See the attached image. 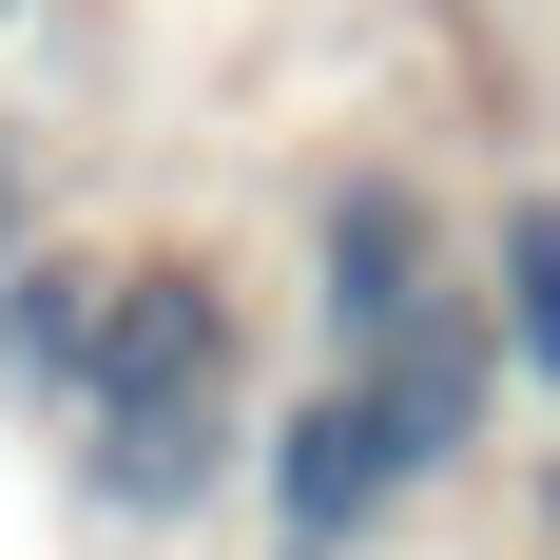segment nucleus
<instances>
[{"mask_svg":"<svg viewBox=\"0 0 560 560\" xmlns=\"http://www.w3.org/2000/svg\"><path fill=\"white\" fill-rule=\"evenodd\" d=\"M58 445H78V503L136 522V541H174L194 503L252 483V290H232V252H116Z\"/></svg>","mask_w":560,"mask_h":560,"instance_id":"nucleus-1","label":"nucleus"},{"mask_svg":"<svg viewBox=\"0 0 560 560\" xmlns=\"http://www.w3.org/2000/svg\"><path fill=\"white\" fill-rule=\"evenodd\" d=\"M290 252H310V348H387V329H425L464 290V232H445V194H425V155H329L310 174V213H290Z\"/></svg>","mask_w":560,"mask_h":560,"instance_id":"nucleus-2","label":"nucleus"},{"mask_svg":"<svg viewBox=\"0 0 560 560\" xmlns=\"http://www.w3.org/2000/svg\"><path fill=\"white\" fill-rule=\"evenodd\" d=\"M252 503H271L290 560H368L425 483H406V445L368 425V387H348V368H310V387H271V425H252Z\"/></svg>","mask_w":560,"mask_h":560,"instance_id":"nucleus-3","label":"nucleus"},{"mask_svg":"<svg viewBox=\"0 0 560 560\" xmlns=\"http://www.w3.org/2000/svg\"><path fill=\"white\" fill-rule=\"evenodd\" d=\"M464 290H483V329H503V387L560 406V174H503V213L464 232Z\"/></svg>","mask_w":560,"mask_h":560,"instance_id":"nucleus-4","label":"nucleus"},{"mask_svg":"<svg viewBox=\"0 0 560 560\" xmlns=\"http://www.w3.org/2000/svg\"><path fill=\"white\" fill-rule=\"evenodd\" d=\"M541 522H560V464H541Z\"/></svg>","mask_w":560,"mask_h":560,"instance_id":"nucleus-5","label":"nucleus"},{"mask_svg":"<svg viewBox=\"0 0 560 560\" xmlns=\"http://www.w3.org/2000/svg\"><path fill=\"white\" fill-rule=\"evenodd\" d=\"M0 20H20V0H0Z\"/></svg>","mask_w":560,"mask_h":560,"instance_id":"nucleus-6","label":"nucleus"},{"mask_svg":"<svg viewBox=\"0 0 560 560\" xmlns=\"http://www.w3.org/2000/svg\"><path fill=\"white\" fill-rule=\"evenodd\" d=\"M271 560H290V541H271Z\"/></svg>","mask_w":560,"mask_h":560,"instance_id":"nucleus-7","label":"nucleus"}]
</instances>
